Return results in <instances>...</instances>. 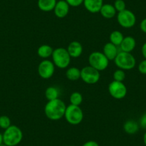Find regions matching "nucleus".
I'll return each mask as SVG.
<instances>
[{"instance_id":"obj_1","label":"nucleus","mask_w":146,"mask_h":146,"mask_svg":"<svg viewBox=\"0 0 146 146\" xmlns=\"http://www.w3.org/2000/svg\"><path fill=\"white\" fill-rule=\"evenodd\" d=\"M66 108L65 103L60 98L50 100L44 107V114L49 120H59L64 117Z\"/></svg>"},{"instance_id":"obj_2","label":"nucleus","mask_w":146,"mask_h":146,"mask_svg":"<svg viewBox=\"0 0 146 146\" xmlns=\"http://www.w3.org/2000/svg\"><path fill=\"white\" fill-rule=\"evenodd\" d=\"M3 144L7 146H17L23 139V133L17 126L12 125L5 130L3 134Z\"/></svg>"},{"instance_id":"obj_3","label":"nucleus","mask_w":146,"mask_h":146,"mask_svg":"<svg viewBox=\"0 0 146 146\" xmlns=\"http://www.w3.org/2000/svg\"><path fill=\"white\" fill-rule=\"evenodd\" d=\"M115 64L123 70H133L136 65V60L134 56L130 52L120 51L114 60Z\"/></svg>"},{"instance_id":"obj_4","label":"nucleus","mask_w":146,"mask_h":146,"mask_svg":"<svg viewBox=\"0 0 146 146\" xmlns=\"http://www.w3.org/2000/svg\"><path fill=\"white\" fill-rule=\"evenodd\" d=\"M52 62L55 67L60 69H66L70 64L71 57L69 54L67 49L58 47L53 50L52 54Z\"/></svg>"},{"instance_id":"obj_5","label":"nucleus","mask_w":146,"mask_h":146,"mask_svg":"<svg viewBox=\"0 0 146 146\" xmlns=\"http://www.w3.org/2000/svg\"><path fill=\"white\" fill-rule=\"evenodd\" d=\"M64 117L69 124L77 125L81 123L83 120L84 113L80 106L70 104L66 108Z\"/></svg>"},{"instance_id":"obj_6","label":"nucleus","mask_w":146,"mask_h":146,"mask_svg":"<svg viewBox=\"0 0 146 146\" xmlns=\"http://www.w3.org/2000/svg\"><path fill=\"white\" fill-rule=\"evenodd\" d=\"M89 65L99 72L103 71L109 65V60L101 52H93L88 57Z\"/></svg>"},{"instance_id":"obj_7","label":"nucleus","mask_w":146,"mask_h":146,"mask_svg":"<svg viewBox=\"0 0 146 146\" xmlns=\"http://www.w3.org/2000/svg\"><path fill=\"white\" fill-rule=\"evenodd\" d=\"M117 21L122 27L130 29L135 25L136 17L132 11L125 9L122 12H117Z\"/></svg>"},{"instance_id":"obj_8","label":"nucleus","mask_w":146,"mask_h":146,"mask_svg":"<svg viewBox=\"0 0 146 146\" xmlns=\"http://www.w3.org/2000/svg\"><path fill=\"white\" fill-rule=\"evenodd\" d=\"M100 78V72L91 66H86L81 70L80 79L85 83L94 85L99 81Z\"/></svg>"},{"instance_id":"obj_9","label":"nucleus","mask_w":146,"mask_h":146,"mask_svg":"<svg viewBox=\"0 0 146 146\" xmlns=\"http://www.w3.org/2000/svg\"><path fill=\"white\" fill-rule=\"evenodd\" d=\"M108 92L112 98L116 100H121L125 98L127 90L123 82L113 80L108 85Z\"/></svg>"},{"instance_id":"obj_10","label":"nucleus","mask_w":146,"mask_h":146,"mask_svg":"<svg viewBox=\"0 0 146 146\" xmlns=\"http://www.w3.org/2000/svg\"><path fill=\"white\" fill-rule=\"evenodd\" d=\"M55 70V65L52 61L44 60L39 64L37 71L40 77L42 79L47 80L53 76Z\"/></svg>"},{"instance_id":"obj_11","label":"nucleus","mask_w":146,"mask_h":146,"mask_svg":"<svg viewBox=\"0 0 146 146\" xmlns=\"http://www.w3.org/2000/svg\"><path fill=\"white\" fill-rule=\"evenodd\" d=\"M54 13L57 17L64 18L69 13L70 11V5L67 4L65 0H60L56 3L54 8Z\"/></svg>"},{"instance_id":"obj_12","label":"nucleus","mask_w":146,"mask_h":146,"mask_svg":"<svg viewBox=\"0 0 146 146\" xmlns=\"http://www.w3.org/2000/svg\"><path fill=\"white\" fill-rule=\"evenodd\" d=\"M67 50L71 58H78L82 54L83 47L79 42L72 41L68 44Z\"/></svg>"},{"instance_id":"obj_13","label":"nucleus","mask_w":146,"mask_h":146,"mask_svg":"<svg viewBox=\"0 0 146 146\" xmlns=\"http://www.w3.org/2000/svg\"><path fill=\"white\" fill-rule=\"evenodd\" d=\"M83 5L88 12L95 14L100 12L104 4L103 0H84Z\"/></svg>"},{"instance_id":"obj_14","label":"nucleus","mask_w":146,"mask_h":146,"mask_svg":"<svg viewBox=\"0 0 146 146\" xmlns=\"http://www.w3.org/2000/svg\"><path fill=\"white\" fill-rule=\"evenodd\" d=\"M136 47V41L134 37L131 36H125L123 42L120 45V51L125 52H130L134 50Z\"/></svg>"},{"instance_id":"obj_15","label":"nucleus","mask_w":146,"mask_h":146,"mask_svg":"<svg viewBox=\"0 0 146 146\" xmlns=\"http://www.w3.org/2000/svg\"><path fill=\"white\" fill-rule=\"evenodd\" d=\"M119 52L120 51H118L117 46L111 42H108L104 45L102 53L110 61V60H114Z\"/></svg>"},{"instance_id":"obj_16","label":"nucleus","mask_w":146,"mask_h":146,"mask_svg":"<svg viewBox=\"0 0 146 146\" xmlns=\"http://www.w3.org/2000/svg\"><path fill=\"white\" fill-rule=\"evenodd\" d=\"M100 13L105 19H112L116 15L117 11L111 4H104L100 10Z\"/></svg>"},{"instance_id":"obj_17","label":"nucleus","mask_w":146,"mask_h":146,"mask_svg":"<svg viewBox=\"0 0 146 146\" xmlns=\"http://www.w3.org/2000/svg\"><path fill=\"white\" fill-rule=\"evenodd\" d=\"M57 0H38L37 6L39 9L44 12H49L54 10Z\"/></svg>"},{"instance_id":"obj_18","label":"nucleus","mask_w":146,"mask_h":146,"mask_svg":"<svg viewBox=\"0 0 146 146\" xmlns=\"http://www.w3.org/2000/svg\"><path fill=\"white\" fill-rule=\"evenodd\" d=\"M140 128V125L136 121L133 120H128L125 122L123 125V130L127 134L134 135L137 133Z\"/></svg>"},{"instance_id":"obj_19","label":"nucleus","mask_w":146,"mask_h":146,"mask_svg":"<svg viewBox=\"0 0 146 146\" xmlns=\"http://www.w3.org/2000/svg\"><path fill=\"white\" fill-rule=\"evenodd\" d=\"M53 49L51 46L48 44H42L37 49V54L40 57L47 60L49 57H52L53 52Z\"/></svg>"},{"instance_id":"obj_20","label":"nucleus","mask_w":146,"mask_h":146,"mask_svg":"<svg viewBox=\"0 0 146 146\" xmlns=\"http://www.w3.org/2000/svg\"><path fill=\"white\" fill-rule=\"evenodd\" d=\"M66 78L70 81H77L80 79L81 70L76 67H71L66 71Z\"/></svg>"},{"instance_id":"obj_21","label":"nucleus","mask_w":146,"mask_h":146,"mask_svg":"<svg viewBox=\"0 0 146 146\" xmlns=\"http://www.w3.org/2000/svg\"><path fill=\"white\" fill-rule=\"evenodd\" d=\"M124 37L125 36H123L121 32L118 30H115L112 32L110 35V42L113 43L117 47H120Z\"/></svg>"},{"instance_id":"obj_22","label":"nucleus","mask_w":146,"mask_h":146,"mask_svg":"<svg viewBox=\"0 0 146 146\" xmlns=\"http://www.w3.org/2000/svg\"><path fill=\"white\" fill-rule=\"evenodd\" d=\"M46 98L48 100V101L53 100L59 98L60 96V90L58 88L54 86H50L46 89L45 92H44Z\"/></svg>"},{"instance_id":"obj_23","label":"nucleus","mask_w":146,"mask_h":146,"mask_svg":"<svg viewBox=\"0 0 146 146\" xmlns=\"http://www.w3.org/2000/svg\"><path fill=\"white\" fill-rule=\"evenodd\" d=\"M83 101V97L79 92H74L70 97V102L71 105L80 106Z\"/></svg>"},{"instance_id":"obj_24","label":"nucleus","mask_w":146,"mask_h":146,"mask_svg":"<svg viewBox=\"0 0 146 146\" xmlns=\"http://www.w3.org/2000/svg\"><path fill=\"white\" fill-rule=\"evenodd\" d=\"M113 79L115 81H118V82H123L125 79V70H121V69H117L113 73Z\"/></svg>"},{"instance_id":"obj_25","label":"nucleus","mask_w":146,"mask_h":146,"mask_svg":"<svg viewBox=\"0 0 146 146\" xmlns=\"http://www.w3.org/2000/svg\"><path fill=\"white\" fill-rule=\"evenodd\" d=\"M10 125H12V124H11V120L8 116H0V128L3 129V130H6Z\"/></svg>"},{"instance_id":"obj_26","label":"nucleus","mask_w":146,"mask_h":146,"mask_svg":"<svg viewBox=\"0 0 146 146\" xmlns=\"http://www.w3.org/2000/svg\"><path fill=\"white\" fill-rule=\"evenodd\" d=\"M113 6L117 12H122L126 9V4L124 0H115Z\"/></svg>"},{"instance_id":"obj_27","label":"nucleus","mask_w":146,"mask_h":146,"mask_svg":"<svg viewBox=\"0 0 146 146\" xmlns=\"http://www.w3.org/2000/svg\"><path fill=\"white\" fill-rule=\"evenodd\" d=\"M65 1L70 5V7H78L82 5L84 2V0H65Z\"/></svg>"},{"instance_id":"obj_28","label":"nucleus","mask_w":146,"mask_h":146,"mask_svg":"<svg viewBox=\"0 0 146 146\" xmlns=\"http://www.w3.org/2000/svg\"><path fill=\"white\" fill-rule=\"evenodd\" d=\"M138 71L142 75H146V60H142L138 64Z\"/></svg>"},{"instance_id":"obj_29","label":"nucleus","mask_w":146,"mask_h":146,"mask_svg":"<svg viewBox=\"0 0 146 146\" xmlns=\"http://www.w3.org/2000/svg\"><path fill=\"white\" fill-rule=\"evenodd\" d=\"M139 125L142 128L146 130V113H145L140 117V122H139Z\"/></svg>"},{"instance_id":"obj_30","label":"nucleus","mask_w":146,"mask_h":146,"mask_svg":"<svg viewBox=\"0 0 146 146\" xmlns=\"http://www.w3.org/2000/svg\"><path fill=\"white\" fill-rule=\"evenodd\" d=\"M140 28L143 32L146 34V18L143 19L140 24Z\"/></svg>"},{"instance_id":"obj_31","label":"nucleus","mask_w":146,"mask_h":146,"mask_svg":"<svg viewBox=\"0 0 146 146\" xmlns=\"http://www.w3.org/2000/svg\"><path fill=\"white\" fill-rule=\"evenodd\" d=\"M82 146H99V144L95 140H89L85 142Z\"/></svg>"},{"instance_id":"obj_32","label":"nucleus","mask_w":146,"mask_h":146,"mask_svg":"<svg viewBox=\"0 0 146 146\" xmlns=\"http://www.w3.org/2000/svg\"><path fill=\"white\" fill-rule=\"evenodd\" d=\"M141 52H142V54H143V57L146 60V42H145L144 44H143V46H142Z\"/></svg>"},{"instance_id":"obj_33","label":"nucleus","mask_w":146,"mask_h":146,"mask_svg":"<svg viewBox=\"0 0 146 146\" xmlns=\"http://www.w3.org/2000/svg\"><path fill=\"white\" fill-rule=\"evenodd\" d=\"M3 144V135L0 133V145Z\"/></svg>"},{"instance_id":"obj_34","label":"nucleus","mask_w":146,"mask_h":146,"mask_svg":"<svg viewBox=\"0 0 146 146\" xmlns=\"http://www.w3.org/2000/svg\"><path fill=\"white\" fill-rule=\"evenodd\" d=\"M143 143H144L145 145L146 146V131L144 133V135H143Z\"/></svg>"},{"instance_id":"obj_35","label":"nucleus","mask_w":146,"mask_h":146,"mask_svg":"<svg viewBox=\"0 0 146 146\" xmlns=\"http://www.w3.org/2000/svg\"><path fill=\"white\" fill-rule=\"evenodd\" d=\"M0 146H7V145H5V144H2V145H0Z\"/></svg>"}]
</instances>
